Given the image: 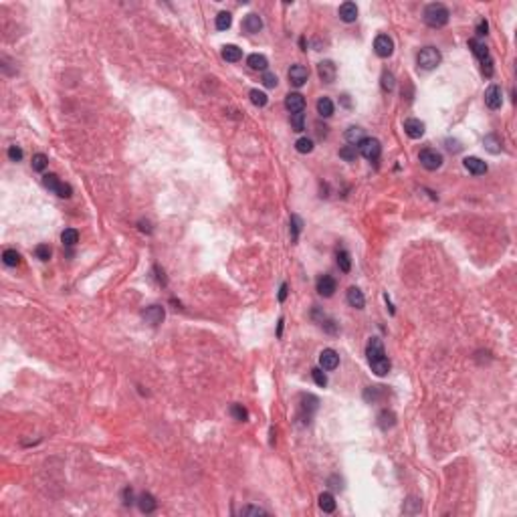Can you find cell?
Returning a JSON list of instances; mask_svg holds the SVG:
<instances>
[{
  "label": "cell",
  "instance_id": "obj_3",
  "mask_svg": "<svg viewBox=\"0 0 517 517\" xmlns=\"http://www.w3.org/2000/svg\"><path fill=\"white\" fill-rule=\"evenodd\" d=\"M43 184H45V188H49L51 192H55L61 198H71V194H73V188L69 184L61 182L57 174H45L43 176Z\"/></svg>",
  "mask_w": 517,
  "mask_h": 517
},
{
  "label": "cell",
  "instance_id": "obj_5",
  "mask_svg": "<svg viewBox=\"0 0 517 517\" xmlns=\"http://www.w3.org/2000/svg\"><path fill=\"white\" fill-rule=\"evenodd\" d=\"M418 160H420V164H423V168H426L430 172L439 170L443 166V156L437 152V149H430V148L423 149V152L418 154Z\"/></svg>",
  "mask_w": 517,
  "mask_h": 517
},
{
  "label": "cell",
  "instance_id": "obj_34",
  "mask_svg": "<svg viewBox=\"0 0 517 517\" xmlns=\"http://www.w3.org/2000/svg\"><path fill=\"white\" fill-rule=\"evenodd\" d=\"M31 164H33V170H35V172H45L47 166H49V158H47L45 154H35Z\"/></svg>",
  "mask_w": 517,
  "mask_h": 517
},
{
  "label": "cell",
  "instance_id": "obj_28",
  "mask_svg": "<svg viewBox=\"0 0 517 517\" xmlns=\"http://www.w3.org/2000/svg\"><path fill=\"white\" fill-rule=\"evenodd\" d=\"M319 509L325 513H333L335 511V499L332 493H321L319 495Z\"/></svg>",
  "mask_w": 517,
  "mask_h": 517
},
{
  "label": "cell",
  "instance_id": "obj_8",
  "mask_svg": "<svg viewBox=\"0 0 517 517\" xmlns=\"http://www.w3.org/2000/svg\"><path fill=\"white\" fill-rule=\"evenodd\" d=\"M366 356H368V362H376L380 358H384L386 356V350H384V344H382V339L380 337H372L368 346H366Z\"/></svg>",
  "mask_w": 517,
  "mask_h": 517
},
{
  "label": "cell",
  "instance_id": "obj_1",
  "mask_svg": "<svg viewBox=\"0 0 517 517\" xmlns=\"http://www.w3.org/2000/svg\"><path fill=\"white\" fill-rule=\"evenodd\" d=\"M423 18L425 22L430 26V29H441V26H444L448 22V18H451V12H448V8L441 2H432L425 8L423 12Z\"/></svg>",
  "mask_w": 517,
  "mask_h": 517
},
{
  "label": "cell",
  "instance_id": "obj_48",
  "mask_svg": "<svg viewBox=\"0 0 517 517\" xmlns=\"http://www.w3.org/2000/svg\"><path fill=\"white\" fill-rule=\"evenodd\" d=\"M124 503H126V505H131V503H133V491L129 487L124 489Z\"/></svg>",
  "mask_w": 517,
  "mask_h": 517
},
{
  "label": "cell",
  "instance_id": "obj_41",
  "mask_svg": "<svg viewBox=\"0 0 517 517\" xmlns=\"http://www.w3.org/2000/svg\"><path fill=\"white\" fill-rule=\"evenodd\" d=\"M394 87H396V79H394V75L390 71H384L382 73V89L384 91H392Z\"/></svg>",
  "mask_w": 517,
  "mask_h": 517
},
{
  "label": "cell",
  "instance_id": "obj_6",
  "mask_svg": "<svg viewBox=\"0 0 517 517\" xmlns=\"http://www.w3.org/2000/svg\"><path fill=\"white\" fill-rule=\"evenodd\" d=\"M374 53H376L378 57L388 59L392 53H394V40L388 35H378L376 40H374Z\"/></svg>",
  "mask_w": 517,
  "mask_h": 517
},
{
  "label": "cell",
  "instance_id": "obj_11",
  "mask_svg": "<svg viewBox=\"0 0 517 517\" xmlns=\"http://www.w3.org/2000/svg\"><path fill=\"white\" fill-rule=\"evenodd\" d=\"M404 131H406L408 138L418 140V138H423V135H425V124L420 119H416V117H408L404 121Z\"/></svg>",
  "mask_w": 517,
  "mask_h": 517
},
{
  "label": "cell",
  "instance_id": "obj_32",
  "mask_svg": "<svg viewBox=\"0 0 517 517\" xmlns=\"http://www.w3.org/2000/svg\"><path fill=\"white\" fill-rule=\"evenodd\" d=\"M2 261H4L6 267H17V265L20 263V255H18L15 249H6V251L2 253Z\"/></svg>",
  "mask_w": 517,
  "mask_h": 517
},
{
  "label": "cell",
  "instance_id": "obj_39",
  "mask_svg": "<svg viewBox=\"0 0 517 517\" xmlns=\"http://www.w3.org/2000/svg\"><path fill=\"white\" fill-rule=\"evenodd\" d=\"M230 414H233L235 420H240V423H244V420L249 418L247 408H244L242 404H233V406H230Z\"/></svg>",
  "mask_w": 517,
  "mask_h": 517
},
{
  "label": "cell",
  "instance_id": "obj_30",
  "mask_svg": "<svg viewBox=\"0 0 517 517\" xmlns=\"http://www.w3.org/2000/svg\"><path fill=\"white\" fill-rule=\"evenodd\" d=\"M61 240H63L65 247H73V244L79 242V233L75 228H65L61 233Z\"/></svg>",
  "mask_w": 517,
  "mask_h": 517
},
{
  "label": "cell",
  "instance_id": "obj_19",
  "mask_svg": "<svg viewBox=\"0 0 517 517\" xmlns=\"http://www.w3.org/2000/svg\"><path fill=\"white\" fill-rule=\"evenodd\" d=\"M469 47H471V51H473V55L477 57L479 61L489 59V49H487V45L483 43L481 38H471V40H469Z\"/></svg>",
  "mask_w": 517,
  "mask_h": 517
},
{
  "label": "cell",
  "instance_id": "obj_26",
  "mask_svg": "<svg viewBox=\"0 0 517 517\" xmlns=\"http://www.w3.org/2000/svg\"><path fill=\"white\" fill-rule=\"evenodd\" d=\"M346 140H348L350 146H358L364 140V129L358 128V126H350L346 129Z\"/></svg>",
  "mask_w": 517,
  "mask_h": 517
},
{
  "label": "cell",
  "instance_id": "obj_45",
  "mask_svg": "<svg viewBox=\"0 0 517 517\" xmlns=\"http://www.w3.org/2000/svg\"><path fill=\"white\" fill-rule=\"evenodd\" d=\"M239 513H240V515H267V509H263V507H255V505H247V507H242Z\"/></svg>",
  "mask_w": 517,
  "mask_h": 517
},
{
  "label": "cell",
  "instance_id": "obj_36",
  "mask_svg": "<svg viewBox=\"0 0 517 517\" xmlns=\"http://www.w3.org/2000/svg\"><path fill=\"white\" fill-rule=\"evenodd\" d=\"M295 149L299 154H311V152H314V142H311L309 138H299L295 142Z\"/></svg>",
  "mask_w": 517,
  "mask_h": 517
},
{
  "label": "cell",
  "instance_id": "obj_35",
  "mask_svg": "<svg viewBox=\"0 0 517 517\" xmlns=\"http://www.w3.org/2000/svg\"><path fill=\"white\" fill-rule=\"evenodd\" d=\"M230 24H233V17H230V12H219V17H216V29L226 31V29H230Z\"/></svg>",
  "mask_w": 517,
  "mask_h": 517
},
{
  "label": "cell",
  "instance_id": "obj_37",
  "mask_svg": "<svg viewBox=\"0 0 517 517\" xmlns=\"http://www.w3.org/2000/svg\"><path fill=\"white\" fill-rule=\"evenodd\" d=\"M289 121H291L293 131H303L305 129V113L303 111L301 113H291Z\"/></svg>",
  "mask_w": 517,
  "mask_h": 517
},
{
  "label": "cell",
  "instance_id": "obj_16",
  "mask_svg": "<svg viewBox=\"0 0 517 517\" xmlns=\"http://www.w3.org/2000/svg\"><path fill=\"white\" fill-rule=\"evenodd\" d=\"M317 73L323 83H333L335 81V65L332 61H321L317 65Z\"/></svg>",
  "mask_w": 517,
  "mask_h": 517
},
{
  "label": "cell",
  "instance_id": "obj_27",
  "mask_svg": "<svg viewBox=\"0 0 517 517\" xmlns=\"http://www.w3.org/2000/svg\"><path fill=\"white\" fill-rule=\"evenodd\" d=\"M317 113L321 117H332L333 115V101L330 97H319V101H317Z\"/></svg>",
  "mask_w": 517,
  "mask_h": 517
},
{
  "label": "cell",
  "instance_id": "obj_24",
  "mask_svg": "<svg viewBox=\"0 0 517 517\" xmlns=\"http://www.w3.org/2000/svg\"><path fill=\"white\" fill-rule=\"evenodd\" d=\"M370 366H372V372H374L376 376H386V374L390 372V368H392V362L388 360V356H384V358H380V360L372 362Z\"/></svg>",
  "mask_w": 517,
  "mask_h": 517
},
{
  "label": "cell",
  "instance_id": "obj_33",
  "mask_svg": "<svg viewBox=\"0 0 517 517\" xmlns=\"http://www.w3.org/2000/svg\"><path fill=\"white\" fill-rule=\"evenodd\" d=\"M289 230H291V240H297L299 239V233H301V228H303V221L299 219L297 214H291V221H289Z\"/></svg>",
  "mask_w": 517,
  "mask_h": 517
},
{
  "label": "cell",
  "instance_id": "obj_4",
  "mask_svg": "<svg viewBox=\"0 0 517 517\" xmlns=\"http://www.w3.org/2000/svg\"><path fill=\"white\" fill-rule=\"evenodd\" d=\"M358 154H362L366 160L370 162H376L382 154V146L376 138H364L360 144H358Z\"/></svg>",
  "mask_w": 517,
  "mask_h": 517
},
{
  "label": "cell",
  "instance_id": "obj_15",
  "mask_svg": "<svg viewBox=\"0 0 517 517\" xmlns=\"http://www.w3.org/2000/svg\"><path fill=\"white\" fill-rule=\"evenodd\" d=\"M462 164H465V168H467L473 176H483V174H487V164H485V162H483L481 158H477V156H469V158H465V162H462Z\"/></svg>",
  "mask_w": 517,
  "mask_h": 517
},
{
  "label": "cell",
  "instance_id": "obj_18",
  "mask_svg": "<svg viewBox=\"0 0 517 517\" xmlns=\"http://www.w3.org/2000/svg\"><path fill=\"white\" fill-rule=\"evenodd\" d=\"M339 18L344 22H356L358 18V6L356 2H344L339 6Z\"/></svg>",
  "mask_w": 517,
  "mask_h": 517
},
{
  "label": "cell",
  "instance_id": "obj_9",
  "mask_svg": "<svg viewBox=\"0 0 517 517\" xmlns=\"http://www.w3.org/2000/svg\"><path fill=\"white\" fill-rule=\"evenodd\" d=\"M287 75H289V83L295 85V87H303L307 83V79H309V71H307V67H303V65H293Z\"/></svg>",
  "mask_w": 517,
  "mask_h": 517
},
{
  "label": "cell",
  "instance_id": "obj_29",
  "mask_svg": "<svg viewBox=\"0 0 517 517\" xmlns=\"http://www.w3.org/2000/svg\"><path fill=\"white\" fill-rule=\"evenodd\" d=\"M483 144H485V148H487L491 154H499V152H501V140L497 138L495 133H489V135H485Z\"/></svg>",
  "mask_w": 517,
  "mask_h": 517
},
{
  "label": "cell",
  "instance_id": "obj_20",
  "mask_svg": "<svg viewBox=\"0 0 517 517\" xmlns=\"http://www.w3.org/2000/svg\"><path fill=\"white\" fill-rule=\"evenodd\" d=\"M138 507H140L142 513H152L158 507V503H156V499H154L152 493H142L138 497Z\"/></svg>",
  "mask_w": 517,
  "mask_h": 517
},
{
  "label": "cell",
  "instance_id": "obj_42",
  "mask_svg": "<svg viewBox=\"0 0 517 517\" xmlns=\"http://www.w3.org/2000/svg\"><path fill=\"white\" fill-rule=\"evenodd\" d=\"M311 376H314V380H315V384H317V386H321V388L328 386V376L323 374L321 368H314V370H311Z\"/></svg>",
  "mask_w": 517,
  "mask_h": 517
},
{
  "label": "cell",
  "instance_id": "obj_10",
  "mask_svg": "<svg viewBox=\"0 0 517 517\" xmlns=\"http://www.w3.org/2000/svg\"><path fill=\"white\" fill-rule=\"evenodd\" d=\"M503 103V93L499 85H489V89L485 91V105L489 110H499Z\"/></svg>",
  "mask_w": 517,
  "mask_h": 517
},
{
  "label": "cell",
  "instance_id": "obj_47",
  "mask_svg": "<svg viewBox=\"0 0 517 517\" xmlns=\"http://www.w3.org/2000/svg\"><path fill=\"white\" fill-rule=\"evenodd\" d=\"M483 63V75L485 77H491L493 75V59L489 57V59H485V61H481Z\"/></svg>",
  "mask_w": 517,
  "mask_h": 517
},
{
  "label": "cell",
  "instance_id": "obj_21",
  "mask_svg": "<svg viewBox=\"0 0 517 517\" xmlns=\"http://www.w3.org/2000/svg\"><path fill=\"white\" fill-rule=\"evenodd\" d=\"M348 303H350L351 307H356V309H364V305H366V297H364V293H362L358 287H350V289H348Z\"/></svg>",
  "mask_w": 517,
  "mask_h": 517
},
{
  "label": "cell",
  "instance_id": "obj_2",
  "mask_svg": "<svg viewBox=\"0 0 517 517\" xmlns=\"http://www.w3.org/2000/svg\"><path fill=\"white\" fill-rule=\"evenodd\" d=\"M443 61V55H441V51L439 49H434V47H425V49H420L418 51V55H416V63L420 69H425V71H432V69H437V67L441 65Z\"/></svg>",
  "mask_w": 517,
  "mask_h": 517
},
{
  "label": "cell",
  "instance_id": "obj_7",
  "mask_svg": "<svg viewBox=\"0 0 517 517\" xmlns=\"http://www.w3.org/2000/svg\"><path fill=\"white\" fill-rule=\"evenodd\" d=\"M337 366H339V356H337V351L332 350V348L321 350V353H319V368L325 370V372H332V370L337 368Z\"/></svg>",
  "mask_w": 517,
  "mask_h": 517
},
{
  "label": "cell",
  "instance_id": "obj_46",
  "mask_svg": "<svg viewBox=\"0 0 517 517\" xmlns=\"http://www.w3.org/2000/svg\"><path fill=\"white\" fill-rule=\"evenodd\" d=\"M8 158H10L12 162H20V160H22V149H20L18 146H10V148H8Z\"/></svg>",
  "mask_w": 517,
  "mask_h": 517
},
{
  "label": "cell",
  "instance_id": "obj_23",
  "mask_svg": "<svg viewBox=\"0 0 517 517\" xmlns=\"http://www.w3.org/2000/svg\"><path fill=\"white\" fill-rule=\"evenodd\" d=\"M247 65L251 67V69L255 71H267V67H269V61L265 55H258V53H253V55H249L247 59Z\"/></svg>",
  "mask_w": 517,
  "mask_h": 517
},
{
  "label": "cell",
  "instance_id": "obj_22",
  "mask_svg": "<svg viewBox=\"0 0 517 517\" xmlns=\"http://www.w3.org/2000/svg\"><path fill=\"white\" fill-rule=\"evenodd\" d=\"M221 55H222V59L228 61V63H237V61L242 59V51H240L237 45H224Z\"/></svg>",
  "mask_w": 517,
  "mask_h": 517
},
{
  "label": "cell",
  "instance_id": "obj_40",
  "mask_svg": "<svg viewBox=\"0 0 517 517\" xmlns=\"http://www.w3.org/2000/svg\"><path fill=\"white\" fill-rule=\"evenodd\" d=\"M356 156H358L356 146H344L342 149H339V158L346 160V162H353V160H356Z\"/></svg>",
  "mask_w": 517,
  "mask_h": 517
},
{
  "label": "cell",
  "instance_id": "obj_17",
  "mask_svg": "<svg viewBox=\"0 0 517 517\" xmlns=\"http://www.w3.org/2000/svg\"><path fill=\"white\" fill-rule=\"evenodd\" d=\"M242 29L247 31V33H251V35L258 33V31L263 29V20H261V17L255 15V12L247 15V17H244V20H242Z\"/></svg>",
  "mask_w": 517,
  "mask_h": 517
},
{
  "label": "cell",
  "instance_id": "obj_50",
  "mask_svg": "<svg viewBox=\"0 0 517 517\" xmlns=\"http://www.w3.org/2000/svg\"><path fill=\"white\" fill-rule=\"evenodd\" d=\"M285 299H287V283H283L279 289V301H285Z\"/></svg>",
  "mask_w": 517,
  "mask_h": 517
},
{
  "label": "cell",
  "instance_id": "obj_43",
  "mask_svg": "<svg viewBox=\"0 0 517 517\" xmlns=\"http://www.w3.org/2000/svg\"><path fill=\"white\" fill-rule=\"evenodd\" d=\"M263 85L265 87H269V89H275L277 87V83H279V79H277V75L275 73H269V71H265L263 73Z\"/></svg>",
  "mask_w": 517,
  "mask_h": 517
},
{
  "label": "cell",
  "instance_id": "obj_14",
  "mask_svg": "<svg viewBox=\"0 0 517 517\" xmlns=\"http://www.w3.org/2000/svg\"><path fill=\"white\" fill-rule=\"evenodd\" d=\"M285 107H287L291 113H301L305 110V97L301 93H289L287 97H285Z\"/></svg>",
  "mask_w": 517,
  "mask_h": 517
},
{
  "label": "cell",
  "instance_id": "obj_31",
  "mask_svg": "<svg viewBox=\"0 0 517 517\" xmlns=\"http://www.w3.org/2000/svg\"><path fill=\"white\" fill-rule=\"evenodd\" d=\"M337 267L339 271H344V273H350L351 269V258H350V253L348 251H337Z\"/></svg>",
  "mask_w": 517,
  "mask_h": 517
},
{
  "label": "cell",
  "instance_id": "obj_25",
  "mask_svg": "<svg viewBox=\"0 0 517 517\" xmlns=\"http://www.w3.org/2000/svg\"><path fill=\"white\" fill-rule=\"evenodd\" d=\"M394 425H396V414H394L392 410H382V412H380V416H378V426L380 428L388 430Z\"/></svg>",
  "mask_w": 517,
  "mask_h": 517
},
{
  "label": "cell",
  "instance_id": "obj_12",
  "mask_svg": "<svg viewBox=\"0 0 517 517\" xmlns=\"http://www.w3.org/2000/svg\"><path fill=\"white\" fill-rule=\"evenodd\" d=\"M142 317L149 323V325H158L164 321V307H160V305H149L142 311Z\"/></svg>",
  "mask_w": 517,
  "mask_h": 517
},
{
  "label": "cell",
  "instance_id": "obj_49",
  "mask_svg": "<svg viewBox=\"0 0 517 517\" xmlns=\"http://www.w3.org/2000/svg\"><path fill=\"white\" fill-rule=\"evenodd\" d=\"M487 31H489V24H487V20H481V22H479V26H477V35H479V37H485V35H487Z\"/></svg>",
  "mask_w": 517,
  "mask_h": 517
},
{
  "label": "cell",
  "instance_id": "obj_38",
  "mask_svg": "<svg viewBox=\"0 0 517 517\" xmlns=\"http://www.w3.org/2000/svg\"><path fill=\"white\" fill-rule=\"evenodd\" d=\"M249 97H251V101H253V105H257V107H265L267 105V95L263 93V91H258V89H251V93H249Z\"/></svg>",
  "mask_w": 517,
  "mask_h": 517
},
{
  "label": "cell",
  "instance_id": "obj_13",
  "mask_svg": "<svg viewBox=\"0 0 517 517\" xmlns=\"http://www.w3.org/2000/svg\"><path fill=\"white\" fill-rule=\"evenodd\" d=\"M335 287H337V283H335V279L330 277V275H321V277L317 279V293H319L321 297H332V295L335 293Z\"/></svg>",
  "mask_w": 517,
  "mask_h": 517
},
{
  "label": "cell",
  "instance_id": "obj_44",
  "mask_svg": "<svg viewBox=\"0 0 517 517\" xmlns=\"http://www.w3.org/2000/svg\"><path fill=\"white\" fill-rule=\"evenodd\" d=\"M35 253H37V257L40 258V261H49V258H51V247H49V244H38V247L35 249Z\"/></svg>",
  "mask_w": 517,
  "mask_h": 517
}]
</instances>
